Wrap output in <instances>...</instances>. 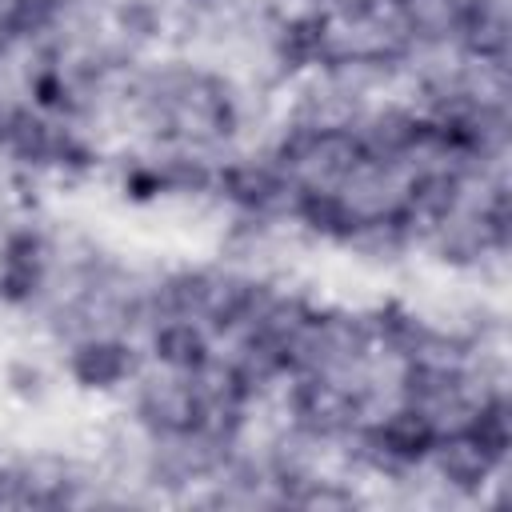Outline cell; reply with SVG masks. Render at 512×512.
Returning a JSON list of instances; mask_svg holds the SVG:
<instances>
[{"instance_id":"6da1fadb","label":"cell","mask_w":512,"mask_h":512,"mask_svg":"<svg viewBox=\"0 0 512 512\" xmlns=\"http://www.w3.org/2000/svg\"><path fill=\"white\" fill-rule=\"evenodd\" d=\"M144 364L148 356L124 332H88L68 344L64 360L72 384H80L84 392H120L140 376Z\"/></svg>"},{"instance_id":"7a4b0ae2","label":"cell","mask_w":512,"mask_h":512,"mask_svg":"<svg viewBox=\"0 0 512 512\" xmlns=\"http://www.w3.org/2000/svg\"><path fill=\"white\" fill-rule=\"evenodd\" d=\"M504 464H508V460L492 456L468 428L436 432L432 448H428L424 460H420V468H424L444 492H452L456 500H472V496H480V492L496 480V472H500Z\"/></svg>"},{"instance_id":"3957f363","label":"cell","mask_w":512,"mask_h":512,"mask_svg":"<svg viewBox=\"0 0 512 512\" xmlns=\"http://www.w3.org/2000/svg\"><path fill=\"white\" fill-rule=\"evenodd\" d=\"M212 352H216V340L200 320L164 316L148 328V364H160L168 372L192 376L196 368H204L212 360Z\"/></svg>"},{"instance_id":"277c9868","label":"cell","mask_w":512,"mask_h":512,"mask_svg":"<svg viewBox=\"0 0 512 512\" xmlns=\"http://www.w3.org/2000/svg\"><path fill=\"white\" fill-rule=\"evenodd\" d=\"M292 224L304 240H324V244H344L348 232L356 228V212L340 196V188H312L300 192Z\"/></svg>"},{"instance_id":"5b68a950","label":"cell","mask_w":512,"mask_h":512,"mask_svg":"<svg viewBox=\"0 0 512 512\" xmlns=\"http://www.w3.org/2000/svg\"><path fill=\"white\" fill-rule=\"evenodd\" d=\"M412 44H456L468 0H396Z\"/></svg>"},{"instance_id":"8992f818","label":"cell","mask_w":512,"mask_h":512,"mask_svg":"<svg viewBox=\"0 0 512 512\" xmlns=\"http://www.w3.org/2000/svg\"><path fill=\"white\" fill-rule=\"evenodd\" d=\"M8 388H12V396H20V400L32 404V400H44L48 396V376L32 360H12L8 364Z\"/></svg>"}]
</instances>
